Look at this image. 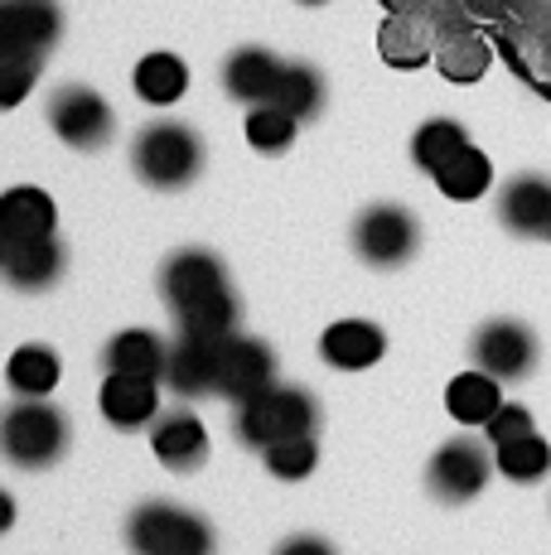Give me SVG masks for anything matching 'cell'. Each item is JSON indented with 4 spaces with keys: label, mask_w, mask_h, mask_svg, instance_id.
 <instances>
[{
    "label": "cell",
    "mask_w": 551,
    "mask_h": 555,
    "mask_svg": "<svg viewBox=\"0 0 551 555\" xmlns=\"http://www.w3.org/2000/svg\"><path fill=\"white\" fill-rule=\"evenodd\" d=\"M315 421H320V405H315L310 391L300 387H267L261 397L242 401L238 415H232V430L247 450H271L281 440H300V435H315Z\"/></svg>",
    "instance_id": "obj_1"
},
{
    "label": "cell",
    "mask_w": 551,
    "mask_h": 555,
    "mask_svg": "<svg viewBox=\"0 0 551 555\" xmlns=\"http://www.w3.org/2000/svg\"><path fill=\"white\" fill-rule=\"evenodd\" d=\"M131 165L145 184L184 189V184H194L198 169H204V141H198V131L184 121H151L136 131Z\"/></svg>",
    "instance_id": "obj_2"
},
{
    "label": "cell",
    "mask_w": 551,
    "mask_h": 555,
    "mask_svg": "<svg viewBox=\"0 0 551 555\" xmlns=\"http://www.w3.org/2000/svg\"><path fill=\"white\" fill-rule=\"evenodd\" d=\"M68 450V421L44 397H20L0 411V454L15 468H49Z\"/></svg>",
    "instance_id": "obj_3"
},
{
    "label": "cell",
    "mask_w": 551,
    "mask_h": 555,
    "mask_svg": "<svg viewBox=\"0 0 551 555\" xmlns=\"http://www.w3.org/2000/svg\"><path fill=\"white\" fill-rule=\"evenodd\" d=\"M126 541L136 555H214V527L198 512L175 503H145L126 521Z\"/></svg>",
    "instance_id": "obj_4"
},
{
    "label": "cell",
    "mask_w": 551,
    "mask_h": 555,
    "mask_svg": "<svg viewBox=\"0 0 551 555\" xmlns=\"http://www.w3.org/2000/svg\"><path fill=\"white\" fill-rule=\"evenodd\" d=\"M417 242H421L417 218H411L407 208H397V203H373V208L358 212V222H354V251L363 256L368 266H383V271L411 261Z\"/></svg>",
    "instance_id": "obj_5"
},
{
    "label": "cell",
    "mask_w": 551,
    "mask_h": 555,
    "mask_svg": "<svg viewBox=\"0 0 551 555\" xmlns=\"http://www.w3.org/2000/svg\"><path fill=\"white\" fill-rule=\"evenodd\" d=\"M49 126H54V135L63 145H73V151H98V145H107L116 116L102 92L82 88V82H68V88H59L54 98H49Z\"/></svg>",
    "instance_id": "obj_6"
},
{
    "label": "cell",
    "mask_w": 551,
    "mask_h": 555,
    "mask_svg": "<svg viewBox=\"0 0 551 555\" xmlns=\"http://www.w3.org/2000/svg\"><path fill=\"white\" fill-rule=\"evenodd\" d=\"M474 367L494 372L498 382H523L537 367V334L523 319H489L470 344Z\"/></svg>",
    "instance_id": "obj_7"
},
{
    "label": "cell",
    "mask_w": 551,
    "mask_h": 555,
    "mask_svg": "<svg viewBox=\"0 0 551 555\" xmlns=\"http://www.w3.org/2000/svg\"><path fill=\"white\" fill-rule=\"evenodd\" d=\"M489 474H494V454L479 440H450L431 459L426 483L440 503H470V498H479L489 488Z\"/></svg>",
    "instance_id": "obj_8"
},
{
    "label": "cell",
    "mask_w": 551,
    "mask_h": 555,
    "mask_svg": "<svg viewBox=\"0 0 551 555\" xmlns=\"http://www.w3.org/2000/svg\"><path fill=\"white\" fill-rule=\"evenodd\" d=\"M267 387H276V353L261 338H222V353H218V387L214 397L242 405L252 397H261Z\"/></svg>",
    "instance_id": "obj_9"
},
{
    "label": "cell",
    "mask_w": 551,
    "mask_h": 555,
    "mask_svg": "<svg viewBox=\"0 0 551 555\" xmlns=\"http://www.w3.org/2000/svg\"><path fill=\"white\" fill-rule=\"evenodd\" d=\"M63 29L59 0H0V59L44 53Z\"/></svg>",
    "instance_id": "obj_10"
},
{
    "label": "cell",
    "mask_w": 551,
    "mask_h": 555,
    "mask_svg": "<svg viewBox=\"0 0 551 555\" xmlns=\"http://www.w3.org/2000/svg\"><path fill=\"white\" fill-rule=\"evenodd\" d=\"M218 291H228V271H222V261L204 247L175 251L161 271V295L169 300L175 314L189 305H198V300H208V295H218Z\"/></svg>",
    "instance_id": "obj_11"
},
{
    "label": "cell",
    "mask_w": 551,
    "mask_h": 555,
    "mask_svg": "<svg viewBox=\"0 0 551 555\" xmlns=\"http://www.w3.org/2000/svg\"><path fill=\"white\" fill-rule=\"evenodd\" d=\"M98 405L116 430H145V425H155V415H161V387H155V377L112 372V377L102 382Z\"/></svg>",
    "instance_id": "obj_12"
},
{
    "label": "cell",
    "mask_w": 551,
    "mask_h": 555,
    "mask_svg": "<svg viewBox=\"0 0 551 555\" xmlns=\"http://www.w3.org/2000/svg\"><path fill=\"white\" fill-rule=\"evenodd\" d=\"M151 450H155V459H161L169 474H194V468L208 459V430H204V421L189 415V411L155 415Z\"/></svg>",
    "instance_id": "obj_13"
},
{
    "label": "cell",
    "mask_w": 551,
    "mask_h": 555,
    "mask_svg": "<svg viewBox=\"0 0 551 555\" xmlns=\"http://www.w3.org/2000/svg\"><path fill=\"white\" fill-rule=\"evenodd\" d=\"M383 353H387V334L377 324H368V319H338L320 338V358L338 372H363Z\"/></svg>",
    "instance_id": "obj_14"
},
{
    "label": "cell",
    "mask_w": 551,
    "mask_h": 555,
    "mask_svg": "<svg viewBox=\"0 0 551 555\" xmlns=\"http://www.w3.org/2000/svg\"><path fill=\"white\" fill-rule=\"evenodd\" d=\"M59 228V208L44 189L35 184H20V189H5L0 194V232L15 242H39V237H54Z\"/></svg>",
    "instance_id": "obj_15"
},
{
    "label": "cell",
    "mask_w": 551,
    "mask_h": 555,
    "mask_svg": "<svg viewBox=\"0 0 551 555\" xmlns=\"http://www.w3.org/2000/svg\"><path fill=\"white\" fill-rule=\"evenodd\" d=\"M218 353H222V344L179 334V344L169 348V362H165V382L179 391V397H214V387H218Z\"/></svg>",
    "instance_id": "obj_16"
},
{
    "label": "cell",
    "mask_w": 551,
    "mask_h": 555,
    "mask_svg": "<svg viewBox=\"0 0 551 555\" xmlns=\"http://www.w3.org/2000/svg\"><path fill=\"white\" fill-rule=\"evenodd\" d=\"M281 73H285V63L276 59L271 49H238L228 63H222V88H228V98L261 106V102L276 98Z\"/></svg>",
    "instance_id": "obj_17"
},
{
    "label": "cell",
    "mask_w": 551,
    "mask_h": 555,
    "mask_svg": "<svg viewBox=\"0 0 551 555\" xmlns=\"http://www.w3.org/2000/svg\"><path fill=\"white\" fill-rule=\"evenodd\" d=\"M498 218L508 232L517 237H547V218H551V184L542 175H523L498 194Z\"/></svg>",
    "instance_id": "obj_18"
},
{
    "label": "cell",
    "mask_w": 551,
    "mask_h": 555,
    "mask_svg": "<svg viewBox=\"0 0 551 555\" xmlns=\"http://www.w3.org/2000/svg\"><path fill=\"white\" fill-rule=\"evenodd\" d=\"M63 266H68L63 242L39 237V242H15L5 256V266H0V275H5L15 291H49V285L63 275Z\"/></svg>",
    "instance_id": "obj_19"
},
{
    "label": "cell",
    "mask_w": 551,
    "mask_h": 555,
    "mask_svg": "<svg viewBox=\"0 0 551 555\" xmlns=\"http://www.w3.org/2000/svg\"><path fill=\"white\" fill-rule=\"evenodd\" d=\"M498 405H503V382L484 367L460 372V377L445 387V411H450L460 425H474V430H484V425L494 421Z\"/></svg>",
    "instance_id": "obj_20"
},
{
    "label": "cell",
    "mask_w": 551,
    "mask_h": 555,
    "mask_svg": "<svg viewBox=\"0 0 551 555\" xmlns=\"http://www.w3.org/2000/svg\"><path fill=\"white\" fill-rule=\"evenodd\" d=\"M377 53H383L387 68H421L426 59H436V35H431L426 20L397 10V15L377 29Z\"/></svg>",
    "instance_id": "obj_21"
},
{
    "label": "cell",
    "mask_w": 551,
    "mask_h": 555,
    "mask_svg": "<svg viewBox=\"0 0 551 555\" xmlns=\"http://www.w3.org/2000/svg\"><path fill=\"white\" fill-rule=\"evenodd\" d=\"M436 189L445 198H454V203H474V198H484L494 189V165H489V155L479 151V145H464L454 159H445V165L436 169Z\"/></svg>",
    "instance_id": "obj_22"
},
{
    "label": "cell",
    "mask_w": 551,
    "mask_h": 555,
    "mask_svg": "<svg viewBox=\"0 0 551 555\" xmlns=\"http://www.w3.org/2000/svg\"><path fill=\"white\" fill-rule=\"evenodd\" d=\"M131 88H136V98L151 106H175L189 92V68L175 53H145L131 73Z\"/></svg>",
    "instance_id": "obj_23"
},
{
    "label": "cell",
    "mask_w": 551,
    "mask_h": 555,
    "mask_svg": "<svg viewBox=\"0 0 551 555\" xmlns=\"http://www.w3.org/2000/svg\"><path fill=\"white\" fill-rule=\"evenodd\" d=\"M169 348L151 328H121L107 344V372H136V377H165Z\"/></svg>",
    "instance_id": "obj_24"
},
{
    "label": "cell",
    "mask_w": 551,
    "mask_h": 555,
    "mask_svg": "<svg viewBox=\"0 0 551 555\" xmlns=\"http://www.w3.org/2000/svg\"><path fill=\"white\" fill-rule=\"evenodd\" d=\"M63 367H59V353L54 348H39V344H25L15 348L5 362V382L15 397H49L59 387Z\"/></svg>",
    "instance_id": "obj_25"
},
{
    "label": "cell",
    "mask_w": 551,
    "mask_h": 555,
    "mask_svg": "<svg viewBox=\"0 0 551 555\" xmlns=\"http://www.w3.org/2000/svg\"><path fill=\"white\" fill-rule=\"evenodd\" d=\"M494 468L508 478V483H542L551 474V444L542 435H523V440L494 444Z\"/></svg>",
    "instance_id": "obj_26"
},
{
    "label": "cell",
    "mask_w": 551,
    "mask_h": 555,
    "mask_svg": "<svg viewBox=\"0 0 551 555\" xmlns=\"http://www.w3.org/2000/svg\"><path fill=\"white\" fill-rule=\"evenodd\" d=\"M489 63H494L489 44L479 35H470V29H454V35H445L436 44V68L450 82H479L489 73Z\"/></svg>",
    "instance_id": "obj_27"
},
{
    "label": "cell",
    "mask_w": 551,
    "mask_h": 555,
    "mask_svg": "<svg viewBox=\"0 0 551 555\" xmlns=\"http://www.w3.org/2000/svg\"><path fill=\"white\" fill-rule=\"evenodd\" d=\"M232 328H238V300H232V291H218V295H208V300L179 309V334L184 338L222 344V338H232Z\"/></svg>",
    "instance_id": "obj_28"
},
{
    "label": "cell",
    "mask_w": 551,
    "mask_h": 555,
    "mask_svg": "<svg viewBox=\"0 0 551 555\" xmlns=\"http://www.w3.org/2000/svg\"><path fill=\"white\" fill-rule=\"evenodd\" d=\"M281 112H291L295 121H310L315 112L324 106V82L310 63H285L281 82H276V98H271Z\"/></svg>",
    "instance_id": "obj_29"
},
{
    "label": "cell",
    "mask_w": 551,
    "mask_h": 555,
    "mask_svg": "<svg viewBox=\"0 0 551 555\" xmlns=\"http://www.w3.org/2000/svg\"><path fill=\"white\" fill-rule=\"evenodd\" d=\"M242 131H247V145L257 155H281L291 151L295 131H300V121H295L291 112H281L276 102H261L247 112V121H242Z\"/></svg>",
    "instance_id": "obj_30"
},
{
    "label": "cell",
    "mask_w": 551,
    "mask_h": 555,
    "mask_svg": "<svg viewBox=\"0 0 551 555\" xmlns=\"http://www.w3.org/2000/svg\"><path fill=\"white\" fill-rule=\"evenodd\" d=\"M464 145H470V131H464L460 121H445L440 116V121H426L417 135H411V159H417L426 175H436L445 159H454Z\"/></svg>",
    "instance_id": "obj_31"
},
{
    "label": "cell",
    "mask_w": 551,
    "mask_h": 555,
    "mask_svg": "<svg viewBox=\"0 0 551 555\" xmlns=\"http://www.w3.org/2000/svg\"><path fill=\"white\" fill-rule=\"evenodd\" d=\"M261 459H267L271 478H281V483H300V478L315 474L320 450H315V435H300V440H281V444H271V450H261Z\"/></svg>",
    "instance_id": "obj_32"
},
{
    "label": "cell",
    "mask_w": 551,
    "mask_h": 555,
    "mask_svg": "<svg viewBox=\"0 0 551 555\" xmlns=\"http://www.w3.org/2000/svg\"><path fill=\"white\" fill-rule=\"evenodd\" d=\"M39 82V53H20V59H0V112L20 106Z\"/></svg>",
    "instance_id": "obj_33"
},
{
    "label": "cell",
    "mask_w": 551,
    "mask_h": 555,
    "mask_svg": "<svg viewBox=\"0 0 551 555\" xmlns=\"http://www.w3.org/2000/svg\"><path fill=\"white\" fill-rule=\"evenodd\" d=\"M533 430H537L533 411H527V405H517V401H503V405H498V415H494V421L484 425V435H489V444L523 440V435H533Z\"/></svg>",
    "instance_id": "obj_34"
},
{
    "label": "cell",
    "mask_w": 551,
    "mask_h": 555,
    "mask_svg": "<svg viewBox=\"0 0 551 555\" xmlns=\"http://www.w3.org/2000/svg\"><path fill=\"white\" fill-rule=\"evenodd\" d=\"M276 555H338V551L324 537H291L276 546Z\"/></svg>",
    "instance_id": "obj_35"
},
{
    "label": "cell",
    "mask_w": 551,
    "mask_h": 555,
    "mask_svg": "<svg viewBox=\"0 0 551 555\" xmlns=\"http://www.w3.org/2000/svg\"><path fill=\"white\" fill-rule=\"evenodd\" d=\"M10 527H15V498H10L5 488H0V537H5Z\"/></svg>",
    "instance_id": "obj_36"
},
{
    "label": "cell",
    "mask_w": 551,
    "mask_h": 555,
    "mask_svg": "<svg viewBox=\"0 0 551 555\" xmlns=\"http://www.w3.org/2000/svg\"><path fill=\"white\" fill-rule=\"evenodd\" d=\"M5 256H10V237L0 232V266H5Z\"/></svg>",
    "instance_id": "obj_37"
},
{
    "label": "cell",
    "mask_w": 551,
    "mask_h": 555,
    "mask_svg": "<svg viewBox=\"0 0 551 555\" xmlns=\"http://www.w3.org/2000/svg\"><path fill=\"white\" fill-rule=\"evenodd\" d=\"M300 5H324V0H300Z\"/></svg>",
    "instance_id": "obj_38"
},
{
    "label": "cell",
    "mask_w": 551,
    "mask_h": 555,
    "mask_svg": "<svg viewBox=\"0 0 551 555\" xmlns=\"http://www.w3.org/2000/svg\"><path fill=\"white\" fill-rule=\"evenodd\" d=\"M547 242H551V218H547Z\"/></svg>",
    "instance_id": "obj_39"
}]
</instances>
